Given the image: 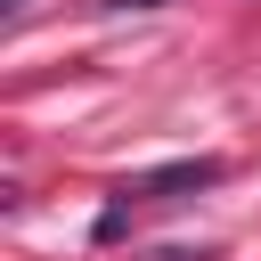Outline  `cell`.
<instances>
[{
	"label": "cell",
	"mask_w": 261,
	"mask_h": 261,
	"mask_svg": "<svg viewBox=\"0 0 261 261\" xmlns=\"http://www.w3.org/2000/svg\"><path fill=\"white\" fill-rule=\"evenodd\" d=\"M220 179V163L212 155H196V163H163V171H139V179H122L114 196L122 204H155V196H188V188H212Z\"/></svg>",
	"instance_id": "cell-1"
},
{
	"label": "cell",
	"mask_w": 261,
	"mask_h": 261,
	"mask_svg": "<svg viewBox=\"0 0 261 261\" xmlns=\"http://www.w3.org/2000/svg\"><path fill=\"white\" fill-rule=\"evenodd\" d=\"M0 16H8V24H16V16H24V0H0Z\"/></svg>",
	"instance_id": "cell-2"
},
{
	"label": "cell",
	"mask_w": 261,
	"mask_h": 261,
	"mask_svg": "<svg viewBox=\"0 0 261 261\" xmlns=\"http://www.w3.org/2000/svg\"><path fill=\"white\" fill-rule=\"evenodd\" d=\"M106 8H163V0H106Z\"/></svg>",
	"instance_id": "cell-3"
}]
</instances>
